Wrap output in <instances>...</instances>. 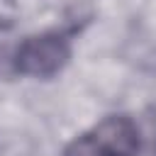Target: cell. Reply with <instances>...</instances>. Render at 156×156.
<instances>
[{"label":"cell","instance_id":"cell-3","mask_svg":"<svg viewBox=\"0 0 156 156\" xmlns=\"http://www.w3.org/2000/svg\"><path fill=\"white\" fill-rule=\"evenodd\" d=\"M61 156H102V151L98 149V144L93 141V136L88 132V134H80L73 141H68Z\"/></svg>","mask_w":156,"mask_h":156},{"label":"cell","instance_id":"cell-2","mask_svg":"<svg viewBox=\"0 0 156 156\" xmlns=\"http://www.w3.org/2000/svg\"><path fill=\"white\" fill-rule=\"evenodd\" d=\"M102 156H136L141 149V132L127 115H110L90 132Z\"/></svg>","mask_w":156,"mask_h":156},{"label":"cell","instance_id":"cell-4","mask_svg":"<svg viewBox=\"0 0 156 156\" xmlns=\"http://www.w3.org/2000/svg\"><path fill=\"white\" fill-rule=\"evenodd\" d=\"M7 73H15V68H12V51L0 46V76H7Z\"/></svg>","mask_w":156,"mask_h":156},{"label":"cell","instance_id":"cell-1","mask_svg":"<svg viewBox=\"0 0 156 156\" xmlns=\"http://www.w3.org/2000/svg\"><path fill=\"white\" fill-rule=\"evenodd\" d=\"M71 58V44L58 32H39L24 37L12 51V68L27 78H51L63 71Z\"/></svg>","mask_w":156,"mask_h":156}]
</instances>
